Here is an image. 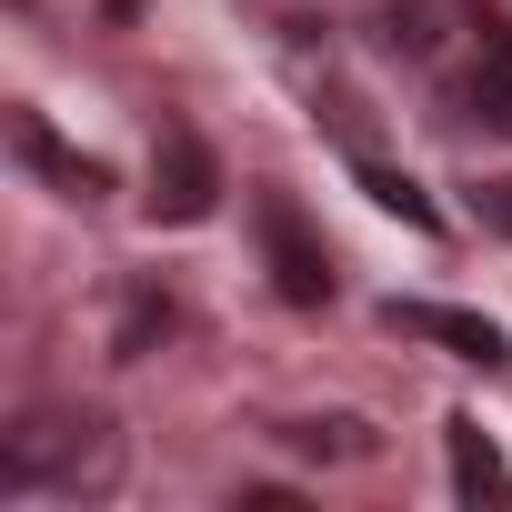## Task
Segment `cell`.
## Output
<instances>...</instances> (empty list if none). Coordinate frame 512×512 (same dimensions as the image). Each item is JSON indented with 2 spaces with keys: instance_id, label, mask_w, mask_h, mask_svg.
<instances>
[{
  "instance_id": "6da1fadb",
  "label": "cell",
  "mask_w": 512,
  "mask_h": 512,
  "mask_svg": "<svg viewBox=\"0 0 512 512\" xmlns=\"http://www.w3.org/2000/svg\"><path fill=\"white\" fill-rule=\"evenodd\" d=\"M121 472V432L91 402H31L11 432H0V482L11 492H111Z\"/></svg>"
},
{
  "instance_id": "7a4b0ae2",
  "label": "cell",
  "mask_w": 512,
  "mask_h": 512,
  "mask_svg": "<svg viewBox=\"0 0 512 512\" xmlns=\"http://www.w3.org/2000/svg\"><path fill=\"white\" fill-rule=\"evenodd\" d=\"M251 221H262V251H272V292H282V302H332V262H322L302 201H292V191H262Z\"/></svg>"
},
{
  "instance_id": "3957f363",
  "label": "cell",
  "mask_w": 512,
  "mask_h": 512,
  "mask_svg": "<svg viewBox=\"0 0 512 512\" xmlns=\"http://www.w3.org/2000/svg\"><path fill=\"white\" fill-rule=\"evenodd\" d=\"M211 191H221L211 151H201L191 131H171V141L151 151V211H161V221H201V211H211Z\"/></svg>"
},
{
  "instance_id": "277c9868",
  "label": "cell",
  "mask_w": 512,
  "mask_h": 512,
  "mask_svg": "<svg viewBox=\"0 0 512 512\" xmlns=\"http://www.w3.org/2000/svg\"><path fill=\"white\" fill-rule=\"evenodd\" d=\"M382 322H392V332H412V342H442V352H462V362H482V372H502V332H492L482 312H442V302H392Z\"/></svg>"
},
{
  "instance_id": "5b68a950",
  "label": "cell",
  "mask_w": 512,
  "mask_h": 512,
  "mask_svg": "<svg viewBox=\"0 0 512 512\" xmlns=\"http://www.w3.org/2000/svg\"><path fill=\"white\" fill-rule=\"evenodd\" d=\"M462 91H472V111H482L492 131H512V31H502L492 11L472 21V81H462Z\"/></svg>"
},
{
  "instance_id": "8992f818",
  "label": "cell",
  "mask_w": 512,
  "mask_h": 512,
  "mask_svg": "<svg viewBox=\"0 0 512 512\" xmlns=\"http://www.w3.org/2000/svg\"><path fill=\"white\" fill-rule=\"evenodd\" d=\"M452 482H462L472 502H482V492H502V502H512V472H502V452L482 442V422H452Z\"/></svg>"
},
{
  "instance_id": "52a82bcc",
  "label": "cell",
  "mask_w": 512,
  "mask_h": 512,
  "mask_svg": "<svg viewBox=\"0 0 512 512\" xmlns=\"http://www.w3.org/2000/svg\"><path fill=\"white\" fill-rule=\"evenodd\" d=\"M362 181H372V201H382V211H402V221H422V231H432V201H422L402 171H362Z\"/></svg>"
},
{
  "instance_id": "ba28073f",
  "label": "cell",
  "mask_w": 512,
  "mask_h": 512,
  "mask_svg": "<svg viewBox=\"0 0 512 512\" xmlns=\"http://www.w3.org/2000/svg\"><path fill=\"white\" fill-rule=\"evenodd\" d=\"M292 442H312V452H362V422H302Z\"/></svg>"
},
{
  "instance_id": "9c48e42d",
  "label": "cell",
  "mask_w": 512,
  "mask_h": 512,
  "mask_svg": "<svg viewBox=\"0 0 512 512\" xmlns=\"http://www.w3.org/2000/svg\"><path fill=\"white\" fill-rule=\"evenodd\" d=\"M482 211H492V221L512 231V181H492V201H482Z\"/></svg>"
}]
</instances>
